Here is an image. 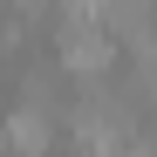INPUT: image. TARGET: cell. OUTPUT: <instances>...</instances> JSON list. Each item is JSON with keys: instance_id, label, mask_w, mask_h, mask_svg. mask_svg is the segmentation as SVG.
Segmentation results:
<instances>
[{"instance_id": "2", "label": "cell", "mask_w": 157, "mask_h": 157, "mask_svg": "<svg viewBox=\"0 0 157 157\" xmlns=\"http://www.w3.org/2000/svg\"><path fill=\"white\" fill-rule=\"evenodd\" d=\"M0 144L21 150V157H48V144H55V109H41V102H14V109L0 116Z\"/></svg>"}, {"instance_id": "3", "label": "cell", "mask_w": 157, "mask_h": 157, "mask_svg": "<svg viewBox=\"0 0 157 157\" xmlns=\"http://www.w3.org/2000/svg\"><path fill=\"white\" fill-rule=\"evenodd\" d=\"M0 157H7V144H0Z\"/></svg>"}, {"instance_id": "1", "label": "cell", "mask_w": 157, "mask_h": 157, "mask_svg": "<svg viewBox=\"0 0 157 157\" xmlns=\"http://www.w3.org/2000/svg\"><path fill=\"white\" fill-rule=\"evenodd\" d=\"M55 48H62V62L75 68V82H82V75H102L109 55H116L96 7H62V14H55Z\"/></svg>"}]
</instances>
